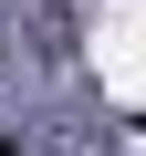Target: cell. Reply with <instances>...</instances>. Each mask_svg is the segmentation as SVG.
Segmentation results:
<instances>
[{
  "label": "cell",
  "mask_w": 146,
  "mask_h": 156,
  "mask_svg": "<svg viewBox=\"0 0 146 156\" xmlns=\"http://www.w3.org/2000/svg\"><path fill=\"white\" fill-rule=\"evenodd\" d=\"M0 156H11V146H0Z\"/></svg>",
  "instance_id": "cell-1"
}]
</instances>
